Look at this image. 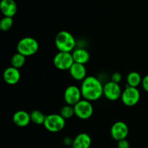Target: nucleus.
Segmentation results:
<instances>
[{"label": "nucleus", "instance_id": "nucleus-1", "mask_svg": "<svg viewBox=\"0 0 148 148\" xmlns=\"http://www.w3.org/2000/svg\"><path fill=\"white\" fill-rule=\"evenodd\" d=\"M81 93L85 100L88 101H96L103 94V86L96 77L87 76L82 81Z\"/></svg>", "mask_w": 148, "mask_h": 148}, {"label": "nucleus", "instance_id": "nucleus-2", "mask_svg": "<svg viewBox=\"0 0 148 148\" xmlns=\"http://www.w3.org/2000/svg\"><path fill=\"white\" fill-rule=\"evenodd\" d=\"M55 45L59 52H71L75 50L76 41L72 33L66 30H62L56 34Z\"/></svg>", "mask_w": 148, "mask_h": 148}, {"label": "nucleus", "instance_id": "nucleus-3", "mask_svg": "<svg viewBox=\"0 0 148 148\" xmlns=\"http://www.w3.org/2000/svg\"><path fill=\"white\" fill-rule=\"evenodd\" d=\"M39 48L38 42L32 37H25L20 39L17 45V52L25 57L32 56L38 52Z\"/></svg>", "mask_w": 148, "mask_h": 148}, {"label": "nucleus", "instance_id": "nucleus-4", "mask_svg": "<svg viewBox=\"0 0 148 148\" xmlns=\"http://www.w3.org/2000/svg\"><path fill=\"white\" fill-rule=\"evenodd\" d=\"M65 124V119L60 114H50L46 116L43 126L49 131L59 132L64 128Z\"/></svg>", "mask_w": 148, "mask_h": 148}, {"label": "nucleus", "instance_id": "nucleus-5", "mask_svg": "<svg viewBox=\"0 0 148 148\" xmlns=\"http://www.w3.org/2000/svg\"><path fill=\"white\" fill-rule=\"evenodd\" d=\"M74 62L75 61L71 52H59L53 58V65L61 71L69 70Z\"/></svg>", "mask_w": 148, "mask_h": 148}, {"label": "nucleus", "instance_id": "nucleus-6", "mask_svg": "<svg viewBox=\"0 0 148 148\" xmlns=\"http://www.w3.org/2000/svg\"><path fill=\"white\" fill-rule=\"evenodd\" d=\"M121 100L125 105L132 107L139 102L140 100V92L136 87L127 85L121 94Z\"/></svg>", "mask_w": 148, "mask_h": 148}, {"label": "nucleus", "instance_id": "nucleus-7", "mask_svg": "<svg viewBox=\"0 0 148 148\" xmlns=\"http://www.w3.org/2000/svg\"><path fill=\"white\" fill-rule=\"evenodd\" d=\"M74 110L75 115L82 120L90 118L93 113V107L90 101L85 99L81 100L76 104H75Z\"/></svg>", "mask_w": 148, "mask_h": 148}, {"label": "nucleus", "instance_id": "nucleus-8", "mask_svg": "<svg viewBox=\"0 0 148 148\" xmlns=\"http://www.w3.org/2000/svg\"><path fill=\"white\" fill-rule=\"evenodd\" d=\"M122 91L119 84L110 81L103 86V94L106 98L111 101H115L121 97Z\"/></svg>", "mask_w": 148, "mask_h": 148}, {"label": "nucleus", "instance_id": "nucleus-9", "mask_svg": "<svg viewBox=\"0 0 148 148\" xmlns=\"http://www.w3.org/2000/svg\"><path fill=\"white\" fill-rule=\"evenodd\" d=\"M81 97H82L81 89L79 87L75 85L69 86L65 89L64 93V99L66 104L74 106L77 103L81 100Z\"/></svg>", "mask_w": 148, "mask_h": 148}, {"label": "nucleus", "instance_id": "nucleus-10", "mask_svg": "<svg viewBox=\"0 0 148 148\" xmlns=\"http://www.w3.org/2000/svg\"><path fill=\"white\" fill-rule=\"evenodd\" d=\"M129 134V127L123 121H117L113 124L111 129V135L114 140L120 141L127 137Z\"/></svg>", "mask_w": 148, "mask_h": 148}, {"label": "nucleus", "instance_id": "nucleus-11", "mask_svg": "<svg viewBox=\"0 0 148 148\" xmlns=\"http://www.w3.org/2000/svg\"><path fill=\"white\" fill-rule=\"evenodd\" d=\"M3 78L7 84L14 85L17 84L20 79V73L18 68L14 67H8L3 73Z\"/></svg>", "mask_w": 148, "mask_h": 148}, {"label": "nucleus", "instance_id": "nucleus-12", "mask_svg": "<svg viewBox=\"0 0 148 148\" xmlns=\"http://www.w3.org/2000/svg\"><path fill=\"white\" fill-rule=\"evenodd\" d=\"M0 10L4 17H13L17 11V5L14 0H1Z\"/></svg>", "mask_w": 148, "mask_h": 148}, {"label": "nucleus", "instance_id": "nucleus-13", "mask_svg": "<svg viewBox=\"0 0 148 148\" xmlns=\"http://www.w3.org/2000/svg\"><path fill=\"white\" fill-rule=\"evenodd\" d=\"M69 71L71 76L77 81H82L87 77L86 68L83 64L74 62V64L72 65Z\"/></svg>", "mask_w": 148, "mask_h": 148}, {"label": "nucleus", "instance_id": "nucleus-14", "mask_svg": "<svg viewBox=\"0 0 148 148\" xmlns=\"http://www.w3.org/2000/svg\"><path fill=\"white\" fill-rule=\"evenodd\" d=\"M12 120L14 124L19 127H25L31 122L30 115L25 110H18L14 113Z\"/></svg>", "mask_w": 148, "mask_h": 148}, {"label": "nucleus", "instance_id": "nucleus-15", "mask_svg": "<svg viewBox=\"0 0 148 148\" xmlns=\"http://www.w3.org/2000/svg\"><path fill=\"white\" fill-rule=\"evenodd\" d=\"M91 142V138L88 133H80L73 139L72 146V148H90Z\"/></svg>", "mask_w": 148, "mask_h": 148}, {"label": "nucleus", "instance_id": "nucleus-16", "mask_svg": "<svg viewBox=\"0 0 148 148\" xmlns=\"http://www.w3.org/2000/svg\"><path fill=\"white\" fill-rule=\"evenodd\" d=\"M72 57L75 62L85 65L90 59V54L85 49H76L72 52Z\"/></svg>", "mask_w": 148, "mask_h": 148}, {"label": "nucleus", "instance_id": "nucleus-17", "mask_svg": "<svg viewBox=\"0 0 148 148\" xmlns=\"http://www.w3.org/2000/svg\"><path fill=\"white\" fill-rule=\"evenodd\" d=\"M142 80L143 78H142L140 74L136 71L130 72L127 76V85L132 87H136V88H137L138 86L142 84Z\"/></svg>", "mask_w": 148, "mask_h": 148}, {"label": "nucleus", "instance_id": "nucleus-18", "mask_svg": "<svg viewBox=\"0 0 148 148\" xmlns=\"http://www.w3.org/2000/svg\"><path fill=\"white\" fill-rule=\"evenodd\" d=\"M25 63V56L20 52L14 54L11 59V65L16 68H20Z\"/></svg>", "mask_w": 148, "mask_h": 148}, {"label": "nucleus", "instance_id": "nucleus-19", "mask_svg": "<svg viewBox=\"0 0 148 148\" xmlns=\"http://www.w3.org/2000/svg\"><path fill=\"white\" fill-rule=\"evenodd\" d=\"M30 119L31 122L37 125H43L46 119V115L40 110H33L30 113Z\"/></svg>", "mask_w": 148, "mask_h": 148}, {"label": "nucleus", "instance_id": "nucleus-20", "mask_svg": "<svg viewBox=\"0 0 148 148\" xmlns=\"http://www.w3.org/2000/svg\"><path fill=\"white\" fill-rule=\"evenodd\" d=\"M60 115L64 119L71 118L75 114V110H74V106L66 104L62 107L60 110Z\"/></svg>", "mask_w": 148, "mask_h": 148}, {"label": "nucleus", "instance_id": "nucleus-21", "mask_svg": "<svg viewBox=\"0 0 148 148\" xmlns=\"http://www.w3.org/2000/svg\"><path fill=\"white\" fill-rule=\"evenodd\" d=\"M13 25V19L10 17H4L0 21V29L2 31H7Z\"/></svg>", "mask_w": 148, "mask_h": 148}, {"label": "nucleus", "instance_id": "nucleus-22", "mask_svg": "<svg viewBox=\"0 0 148 148\" xmlns=\"http://www.w3.org/2000/svg\"><path fill=\"white\" fill-rule=\"evenodd\" d=\"M117 147L118 148H130V143L126 139H121V140L118 141V144H117Z\"/></svg>", "mask_w": 148, "mask_h": 148}, {"label": "nucleus", "instance_id": "nucleus-23", "mask_svg": "<svg viewBox=\"0 0 148 148\" xmlns=\"http://www.w3.org/2000/svg\"><path fill=\"white\" fill-rule=\"evenodd\" d=\"M121 79H122L121 74L119 72L114 73L111 75V81H114V82L115 83H117V84H119V83L121 81Z\"/></svg>", "mask_w": 148, "mask_h": 148}, {"label": "nucleus", "instance_id": "nucleus-24", "mask_svg": "<svg viewBox=\"0 0 148 148\" xmlns=\"http://www.w3.org/2000/svg\"><path fill=\"white\" fill-rule=\"evenodd\" d=\"M141 84L143 89L145 91H147V92H148V75H145V76L143 78Z\"/></svg>", "mask_w": 148, "mask_h": 148}, {"label": "nucleus", "instance_id": "nucleus-25", "mask_svg": "<svg viewBox=\"0 0 148 148\" xmlns=\"http://www.w3.org/2000/svg\"><path fill=\"white\" fill-rule=\"evenodd\" d=\"M72 142H73V139H71L69 137H66L64 139V143L66 145H72Z\"/></svg>", "mask_w": 148, "mask_h": 148}]
</instances>
